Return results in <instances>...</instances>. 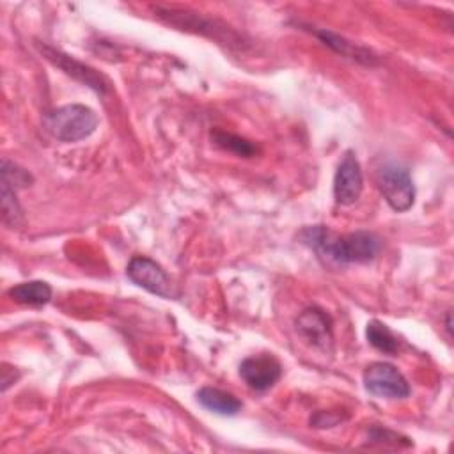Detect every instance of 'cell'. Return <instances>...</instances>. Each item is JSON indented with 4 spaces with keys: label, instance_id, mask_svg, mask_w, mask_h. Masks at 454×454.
Wrapping results in <instances>:
<instances>
[{
    "label": "cell",
    "instance_id": "cell-9",
    "mask_svg": "<svg viewBox=\"0 0 454 454\" xmlns=\"http://www.w3.org/2000/svg\"><path fill=\"white\" fill-rule=\"evenodd\" d=\"M296 330L300 335L309 340L314 348L323 351L332 346V319L317 307L305 309L296 319Z\"/></svg>",
    "mask_w": 454,
    "mask_h": 454
},
{
    "label": "cell",
    "instance_id": "cell-6",
    "mask_svg": "<svg viewBox=\"0 0 454 454\" xmlns=\"http://www.w3.org/2000/svg\"><path fill=\"white\" fill-rule=\"evenodd\" d=\"M364 188V176L356 154L353 151H346L335 177H333V197L340 206H351L360 199Z\"/></svg>",
    "mask_w": 454,
    "mask_h": 454
},
{
    "label": "cell",
    "instance_id": "cell-12",
    "mask_svg": "<svg viewBox=\"0 0 454 454\" xmlns=\"http://www.w3.org/2000/svg\"><path fill=\"white\" fill-rule=\"evenodd\" d=\"M51 286L44 280L21 282L7 291V296L16 303L28 307H43L51 300Z\"/></svg>",
    "mask_w": 454,
    "mask_h": 454
},
{
    "label": "cell",
    "instance_id": "cell-8",
    "mask_svg": "<svg viewBox=\"0 0 454 454\" xmlns=\"http://www.w3.org/2000/svg\"><path fill=\"white\" fill-rule=\"evenodd\" d=\"M239 376L252 390L264 392L280 380L282 365L271 353L254 355L241 362Z\"/></svg>",
    "mask_w": 454,
    "mask_h": 454
},
{
    "label": "cell",
    "instance_id": "cell-13",
    "mask_svg": "<svg viewBox=\"0 0 454 454\" xmlns=\"http://www.w3.org/2000/svg\"><path fill=\"white\" fill-rule=\"evenodd\" d=\"M365 335H367L369 344L385 355H395L399 351L397 337L385 323H381L378 319H372L367 323Z\"/></svg>",
    "mask_w": 454,
    "mask_h": 454
},
{
    "label": "cell",
    "instance_id": "cell-15",
    "mask_svg": "<svg viewBox=\"0 0 454 454\" xmlns=\"http://www.w3.org/2000/svg\"><path fill=\"white\" fill-rule=\"evenodd\" d=\"M211 138L215 140L216 145H220L222 149L225 151H231V153H236L239 156H245V158H250L255 154V145L250 144L248 140L241 138V137H236V135H231V133H225V131H213Z\"/></svg>",
    "mask_w": 454,
    "mask_h": 454
},
{
    "label": "cell",
    "instance_id": "cell-5",
    "mask_svg": "<svg viewBox=\"0 0 454 454\" xmlns=\"http://www.w3.org/2000/svg\"><path fill=\"white\" fill-rule=\"evenodd\" d=\"M126 275L129 277L131 282H135L138 287L161 296V298H176V293L172 289V282L165 270L153 259L144 257V255H135L128 262Z\"/></svg>",
    "mask_w": 454,
    "mask_h": 454
},
{
    "label": "cell",
    "instance_id": "cell-1",
    "mask_svg": "<svg viewBox=\"0 0 454 454\" xmlns=\"http://www.w3.org/2000/svg\"><path fill=\"white\" fill-rule=\"evenodd\" d=\"M303 245L310 247L325 266L342 268L351 262H369L380 252V238L372 232L356 231L339 236L325 225L305 227L300 232Z\"/></svg>",
    "mask_w": 454,
    "mask_h": 454
},
{
    "label": "cell",
    "instance_id": "cell-2",
    "mask_svg": "<svg viewBox=\"0 0 454 454\" xmlns=\"http://www.w3.org/2000/svg\"><path fill=\"white\" fill-rule=\"evenodd\" d=\"M43 124L53 138L60 142H78L92 135L98 126V115L85 105L71 103L48 112Z\"/></svg>",
    "mask_w": 454,
    "mask_h": 454
},
{
    "label": "cell",
    "instance_id": "cell-17",
    "mask_svg": "<svg viewBox=\"0 0 454 454\" xmlns=\"http://www.w3.org/2000/svg\"><path fill=\"white\" fill-rule=\"evenodd\" d=\"M445 328L449 333H452V325H450V312H447V321H445Z\"/></svg>",
    "mask_w": 454,
    "mask_h": 454
},
{
    "label": "cell",
    "instance_id": "cell-10",
    "mask_svg": "<svg viewBox=\"0 0 454 454\" xmlns=\"http://www.w3.org/2000/svg\"><path fill=\"white\" fill-rule=\"evenodd\" d=\"M314 34L328 46L332 48L335 53L346 57V59H351V60H356L360 64H365V66H374L378 62L376 55L372 51H369L367 48L364 46H358L351 41H348L346 37L339 35V34H333L326 28H316Z\"/></svg>",
    "mask_w": 454,
    "mask_h": 454
},
{
    "label": "cell",
    "instance_id": "cell-11",
    "mask_svg": "<svg viewBox=\"0 0 454 454\" xmlns=\"http://www.w3.org/2000/svg\"><path fill=\"white\" fill-rule=\"evenodd\" d=\"M197 401L206 410L223 417H232L241 410V401L236 395L216 387H202L197 392Z\"/></svg>",
    "mask_w": 454,
    "mask_h": 454
},
{
    "label": "cell",
    "instance_id": "cell-7",
    "mask_svg": "<svg viewBox=\"0 0 454 454\" xmlns=\"http://www.w3.org/2000/svg\"><path fill=\"white\" fill-rule=\"evenodd\" d=\"M37 46H39V51L43 53V57L48 59L53 66H57L59 69H62V71H64L66 74H69L71 78L80 80V82L85 83L87 87L94 89L98 94H105V92L110 89V82H108L103 74L96 73L92 67H89V66H85V64H82V62L71 59L69 55L62 53L60 50H57V48H53V46H50V44H41V43H39Z\"/></svg>",
    "mask_w": 454,
    "mask_h": 454
},
{
    "label": "cell",
    "instance_id": "cell-4",
    "mask_svg": "<svg viewBox=\"0 0 454 454\" xmlns=\"http://www.w3.org/2000/svg\"><path fill=\"white\" fill-rule=\"evenodd\" d=\"M364 387L372 395L385 399H404L410 395L406 378L387 362H372L365 367Z\"/></svg>",
    "mask_w": 454,
    "mask_h": 454
},
{
    "label": "cell",
    "instance_id": "cell-3",
    "mask_svg": "<svg viewBox=\"0 0 454 454\" xmlns=\"http://www.w3.org/2000/svg\"><path fill=\"white\" fill-rule=\"evenodd\" d=\"M376 183L383 199L394 211L403 213L413 206L415 186L406 167L397 163L381 167L376 176Z\"/></svg>",
    "mask_w": 454,
    "mask_h": 454
},
{
    "label": "cell",
    "instance_id": "cell-14",
    "mask_svg": "<svg viewBox=\"0 0 454 454\" xmlns=\"http://www.w3.org/2000/svg\"><path fill=\"white\" fill-rule=\"evenodd\" d=\"M16 193L18 190L2 183V220L11 229L23 222V209L16 199Z\"/></svg>",
    "mask_w": 454,
    "mask_h": 454
},
{
    "label": "cell",
    "instance_id": "cell-16",
    "mask_svg": "<svg viewBox=\"0 0 454 454\" xmlns=\"http://www.w3.org/2000/svg\"><path fill=\"white\" fill-rule=\"evenodd\" d=\"M2 183L9 184L14 190H21L25 186H30L32 183V176L28 174V170L21 168L20 165H16L14 161L4 158L2 160Z\"/></svg>",
    "mask_w": 454,
    "mask_h": 454
}]
</instances>
